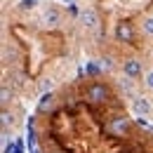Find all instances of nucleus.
I'll use <instances>...</instances> for the list:
<instances>
[{
    "label": "nucleus",
    "instance_id": "obj_12",
    "mask_svg": "<svg viewBox=\"0 0 153 153\" xmlns=\"http://www.w3.org/2000/svg\"><path fill=\"white\" fill-rule=\"evenodd\" d=\"M144 31H146V33H151V36H153V17H149V19L144 21Z\"/></svg>",
    "mask_w": 153,
    "mask_h": 153
},
{
    "label": "nucleus",
    "instance_id": "obj_1",
    "mask_svg": "<svg viewBox=\"0 0 153 153\" xmlns=\"http://www.w3.org/2000/svg\"><path fill=\"white\" fill-rule=\"evenodd\" d=\"M108 132L113 134V137H125V134L130 132V118L113 115V118L108 120Z\"/></svg>",
    "mask_w": 153,
    "mask_h": 153
},
{
    "label": "nucleus",
    "instance_id": "obj_8",
    "mask_svg": "<svg viewBox=\"0 0 153 153\" xmlns=\"http://www.w3.org/2000/svg\"><path fill=\"white\" fill-rule=\"evenodd\" d=\"M80 19H82V24H85L87 28H97V26H99V17H97L94 10H85V12L80 14Z\"/></svg>",
    "mask_w": 153,
    "mask_h": 153
},
{
    "label": "nucleus",
    "instance_id": "obj_9",
    "mask_svg": "<svg viewBox=\"0 0 153 153\" xmlns=\"http://www.w3.org/2000/svg\"><path fill=\"white\" fill-rule=\"evenodd\" d=\"M10 101H12V92H10V87H7V85H2V90H0V104H2V106H7Z\"/></svg>",
    "mask_w": 153,
    "mask_h": 153
},
{
    "label": "nucleus",
    "instance_id": "obj_6",
    "mask_svg": "<svg viewBox=\"0 0 153 153\" xmlns=\"http://www.w3.org/2000/svg\"><path fill=\"white\" fill-rule=\"evenodd\" d=\"M40 21H42L45 26H57L59 21H61V14H59L54 7H47V10L40 14Z\"/></svg>",
    "mask_w": 153,
    "mask_h": 153
},
{
    "label": "nucleus",
    "instance_id": "obj_7",
    "mask_svg": "<svg viewBox=\"0 0 153 153\" xmlns=\"http://www.w3.org/2000/svg\"><path fill=\"white\" fill-rule=\"evenodd\" d=\"M52 106H54V94H52V90H50V92H45V94L38 99V111L40 113H47V111H52Z\"/></svg>",
    "mask_w": 153,
    "mask_h": 153
},
{
    "label": "nucleus",
    "instance_id": "obj_3",
    "mask_svg": "<svg viewBox=\"0 0 153 153\" xmlns=\"http://www.w3.org/2000/svg\"><path fill=\"white\" fill-rule=\"evenodd\" d=\"M115 38L120 40V42H132V38H134L132 24H127V21L118 24V26H115Z\"/></svg>",
    "mask_w": 153,
    "mask_h": 153
},
{
    "label": "nucleus",
    "instance_id": "obj_4",
    "mask_svg": "<svg viewBox=\"0 0 153 153\" xmlns=\"http://www.w3.org/2000/svg\"><path fill=\"white\" fill-rule=\"evenodd\" d=\"M132 108H134V113L139 115V118H144V115L151 113V101H149L146 97H134Z\"/></svg>",
    "mask_w": 153,
    "mask_h": 153
},
{
    "label": "nucleus",
    "instance_id": "obj_5",
    "mask_svg": "<svg viewBox=\"0 0 153 153\" xmlns=\"http://www.w3.org/2000/svg\"><path fill=\"white\" fill-rule=\"evenodd\" d=\"M123 73L127 78H139L141 76V64H139L137 59H127V61L123 64Z\"/></svg>",
    "mask_w": 153,
    "mask_h": 153
},
{
    "label": "nucleus",
    "instance_id": "obj_10",
    "mask_svg": "<svg viewBox=\"0 0 153 153\" xmlns=\"http://www.w3.org/2000/svg\"><path fill=\"white\" fill-rule=\"evenodd\" d=\"M0 118H2V130H7L10 123H12V113H10L7 108H2V115H0Z\"/></svg>",
    "mask_w": 153,
    "mask_h": 153
},
{
    "label": "nucleus",
    "instance_id": "obj_2",
    "mask_svg": "<svg viewBox=\"0 0 153 153\" xmlns=\"http://www.w3.org/2000/svg\"><path fill=\"white\" fill-rule=\"evenodd\" d=\"M108 99V87L101 85V82H92L87 87V101L90 104H104Z\"/></svg>",
    "mask_w": 153,
    "mask_h": 153
},
{
    "label": "nucleus",
    "instance_id": "obj_11",
    "mask_svg": "<svg viewBox=\"0 0 153 153\" xmlns=\"http://www.w3.org/2000/svg\"><path fill=\"white\" fill-rule=\"evenodd\" d=\"M144 85H146L149 90H153V71H149V73L144 76Z\"/></svg>",
    "mask_w": 153,
    "mask_h": 153
},
{
    "label": "nucleus",
    "instance_id": "obj_13",
    "mask_svg": "<svg viewBox=\"0 0 153 153\" xmlns=\"http://www.w3.org/2000/svg\"><path fill=\"white\" fill-rule=\"evenodd\" d=\"M19 7H21V10H33V7H36V0H24Z\"/></svg>",
    "mask_w": 153,
    "mask_h": 153
}]
</instances>
